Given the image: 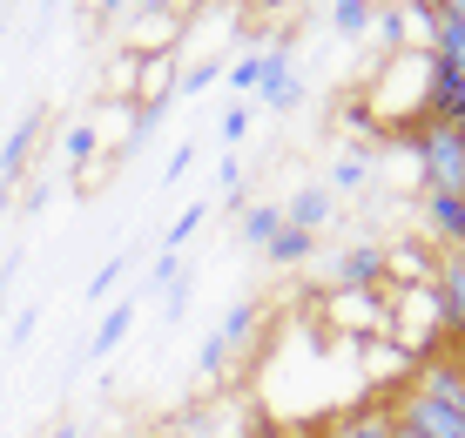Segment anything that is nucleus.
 <instances>
[{"mask_svg":"<svg viewBox=\"0 0 465 438\" xmlns=\"http://www.w3.org/2000/svg\"><path fill=\"white\" fill-rule=\"evenodd\" d=\"M35 324H41L35 304H27V311H14V317H7V344H14V351H27V344H35Z\"/></svg>","mask_w":465,"mask_h":438,"instance_id":"4be33fe9","label":"nucleus"},{"mask_svg":"<svg viewBox=\"0 0 465 438\" xmlns=\"http://www.w3.org/2000/svg\"><path fill=\"white\" fill-rule=\"evenodd\" d=\"M263 256H270L277 270H297V264H311V256H317V236H311V230H291V223H283V230L263 243Z\"/></svg>","mask_w":465,"mask_h":438,"instance_id":"9b49d317","label":"nucleus"},{"mask_svg":"<svg viewBox=\"0 0 465 438\" xmlns=\"http://www.w3.org/2000/svg\"><path fill=\"white\" fill-rule=\"evenodd\" d=\"M61 149H68V169H88L94 149H102V128H94V122H74L68 135H61Z\"/></svg>","mask_w":465,"mask_h":438,"instance_id":"2eb2a0df","label":"nucleus"},{"mask_svg":"<svg viewBox=\"0 0 465 438\" xmlns=\"http://www.w3.org/2000/svg\"><path fill=\"white\" fill-rule=\"evenodd\" d=\"M439 7H445V14H452V21L465 27V0H439Z\"/></svg>","mask_w":465,"mask_h":438,"instance_id":"bb28decb","label":"nucleus"},{"mask_svg":"<svg viewBox=\"0 0 465 438\" xmlns=\"http://www.w3.org/2000/svg\"><path fill=\"white\" fill-rule=\"evenodd\" d=\"M277 230H283V203H250V209H236V236H243L250 250H263Z\"/></svg>","mask_w":465,"mask_h":438,"instance_id":"9d476101","label":"nucleus"},{"mask_svg":"<svg viewBox=\"0 0 465 438\" xmlns=\"http://www.w3.org/2000/svg\"><path fill=\"white\" fill-rule=\"evenodd\" d=\"M135 311H142V297H135V290L108 304V311H102V324H94V337H88L82 351H74V364H102V358H115V344H122L128 331H135Z\"/></svg>","mask_w":465,"mask_h":438,"instance_id":"39448f33","label":"nucleus"},{"mask_svg":"<svg viewBox=\"0 0 465 438\" xmlns=\"http://www.w3.org/2000/svg\"><path fill=\"white\" fill-rule=\"evenodd\" d=\"M338 290H384V243H351L338 256Z\"/></svg>","mask_w":465,"mask_h":438,"instance_id":"6e6552de","label":"nucleus"},{"mask_svg":"<svg viewBox=\"0 0 465 438\" xmlns=\"http://www.w3.org/2000/svg\"><path fill=\"white\" fill-rule=\"evenodd\" d=\"M122 277H128V250H115V256H108L102 270H94V284H82V297H88V304H115Z\"/></svg>","mask_w":465,"mask_h":438,"instance_id":"4468645a","label":"nucleus"},{"mask_svg":"<svg viewBox=\"0 0 465 438\" xmlns=\"http://www.w3.org/2000/svg\"><path fill=\"white\" fill-rule=\"evenodd\" d=\"M189 162H196V135H189V142H175V149H169V162H163V183L189 175Z\"/></svg>","mask_w":465,"mask_h":438,"instance_id":"5701e85b","label":"nucleus"},{"mask_svg":"<svg viewBox=\"0 0 465 438\" xmlns=\"http://www.w3.org/2000/svg\"><path fill=\"white\" fill-rule=\"evenodd\" d=\"M47 203H54V183H35V189H27V216H41Z\"/></svg>","mask_w":465,"mask_h":438,"instance_id":"393cba45","label":"nucleus"},{"mask_svg":"<svg viewBox=\"0 0 465 438\" xmlns=\"http://www.w3.org/2000/svg\"><path fill=\"white\" fill-rule=\"evenodd\" d=\"M0 216H7V203H0Z\"/></svg>","mask_w":465,"mask_h":438,"instance_id":"7c9ffc66","label":"nucleus"},{"mask_svg":"<svg viewBox=\"0 0 465 438\" xmlns=\"http://www.w3.org/2000/svg\"><path fill=\"white\" fill-rule=\"evenodd\" d=\"M331 27H338L344 41H358V35H371V14H378V0H331Z\"/></svg>","mask_w":465,"mask_h":438,"instance_id":"ddd939ff","label":"nucleus"},{"mask_svg":"<svg viewBox=\"0 0 465 438\" xmlns=\"http://www.w3.org/2000/svg\"><path fill=\"white\" fill-rule=\"evenodd\" d=\"M41 128H47V108H27V115L7 128V142H0V203L21 189L27 162H35V149H41Z\"/></svg>","mask_w":465,"mask_h":438,"instance_id":"20e7f679","label":"nucleus"},{"mask_svg":"<svg viewBox=\"0 0 465 438\" xmlns=\"http://www.w3.org/2000/svg\"><path fill=\"white\" fill-rule=\"evenodd\" d=\"M54 438H82V425H54Z\"/></svg>","mask_w":465,"mask_h":438,"instance_id":"c85d7f7f","label":"nucleus"},{"mask_svg":"<svg viewBox=\"0 0 465 438\" xmlns=\"http://www.w3.org/2000/svg\"><path fill=\"white\" fill-rule=\"evenodd\" d=\"M256 102H263V108H297V102H303V81H297L291 68H277L263 88H256Z\"/></svg>","mask_w":465,"mask_h":438,"instance_id":"dca6fc26","label":"nucleus"},{"mask_svg":"<svg viewBox=\"0 0 465 438\" xmlns=\"http://www.w3.org/2000/svg\"><path fill=\"white\" fill-rule=\"evenodd\" d=\"M216 183H223V196H243V162H236V155H223Z\"/></svg>","mask_w":465,"mask_h":438,"instance_id":"b1692460","label":"nucleus"},{"mask_svg":"<svg viewBox=\"0 0 465 438\" xmlns=\"http://www.w3.org/2000/svg\"><path fill=\"white\" fill-rule=\"evenodd\" d=\"M324 438H398V412H391V398H358V404H344L338 418H331V432Z\"/></svg>","mask_w":465,"mask_h":438,"instance_id":"423d86ee","label":"nucleus"},{"mask_svg":"<svg viewBox=\"0 0 465 438\" xmlns=\"http://www.w3.org/2000/svg\"><path fill=\"white\" fill-rule=\"evenodd\" d=\"M331 209H338V196H331L324 183H303L297 196L283 203V223H291V230H311V236H317V230L331 223Z\"/></svg>","mask_w":465,"mask_h":438,"instance_id":"1a4fd4ad","label":"nucleus"},{"mask_svg":"<svg viewBox=\"0 0 465 438\" xmlns=\"http://www.w3.org/2000/svg\"><path fill=\"white\" fill-rule=\"evenodd\" d=\"M425 236L419 243H431V250H465V196H431L425 189Z\"/></svg>","mask_w":465,"mask_h":438,"instance_id":"0eeeda50","label":"nucleus"},{"mask_svg":"<svg viewBox=\"0 0 465 438\" xmlns=\"http://www.w3.org/2000/svg\"><path fill=\"white\" fill-rule=\"evenodd\" d=\"M7 284H14V264H0V324H7Z\"/></svg>","mask_w":465,"mask_h":438,"instance_id":"a878e982","label":"nucleus"},{"mask_svg":"<svg viewBox=\"0 0 465 438\" xmlns=\"http://www.w3.org/2000/svg\"><path fill=\"white\" fill-rule=\"evenodd\" d=\"M189 290H196V270L183 264V270H175V277L163 284V317H169V324H175V317L189 311Z\"/></svg>","mask_w":465,"mask_h":438,"instance_id":"6ab92c4d","label":"nucleus"},{"mask_svg":"<svg viewBox=\"0 0 465 438\" xmlns=\"http://www.w3.org/2000/svg\"><path fill=\"white\" fill-rule=\"evenodd\" d=\"M398 412V425L419 438H465V398H459V371L452 358H425L398 392H384Z\"/></svg>","mask_w":465,"mask_h":438,"instance_id":"f257e3e1","label":"nucleus"},{"mask_svg":"<svg viewBox=\"0 0 465 438\" xmlns=\"http://www.w3.org/2000/svg\"><path fill=\"white\" fill-rule=\"evenodd\" d=\"M398 438H419V432H405V425H398Z\"/></svg>","mask_w":465,"mask_h":438,"instance_id":"c756f323","label":"nucleus"},{"mask_svg":"<svg viewBox=\"0 0 465 438\" xmlns=\"http://www.w3.org/2000/svg\"><path fill=\"white\" fill-rule=\"evenodd\" d=\"M256 331H263V304H256V297L230 304V311H223V324L203 337V351H196V378H223V371L236 364V351H243Z\"/></svg>","mask_w":465,"mask_h":438,"instance_id":"7ed1b4c3","label":"nucleus"},{"mask_svg":"<svg viewBox=\"0 0 465 438\" xmlns=\"http://www.w3.org/2000/svg\"><path fill=\"white\" fill-rule=\"evenodd\" d=\"M364 183H371V149H351V155H338V162H331V196H358V189Z\"/></svg>","mask_w":465,"mask_h":438,"instance_id":"f8f14e48","label":"nucleus"},{"mask_svg":"<svg viewBox=\"0 0 465 438\" xmlns=\"http://www.w3.org/2000/svg\"><path fill=\"white\" fill-rule=\"evenodd\" d=\"M203 216H210V209H203V203H189L183 216H175L169 230H163V256H183V250H189V236L203 230Z\"/></svg>","mask_w":465,"mask_h":438,"instance_id":"f3484780","label":"nucleus"},{"mask_svg":"<svg viewBox=\"0 0 465 438\" xmlns=\"http://www.w3.org/2000/svg\"><path fill=\"white\" fill-rule=\"evenodd\" d=\"M452 371H459V398H465V351H459V358H452Z\"/></svg>","mask_w":465,"mask_h":438,"instance_id":"cd10ccee","label":"nucleus"},{"mask_svg":"<svg viewBox=\"0 0 465 438\" xmlns=\"http://www.w3.org/2000/svg\"><path fill=\"white\" fill-rule=\"evenodd\" d=\"M250 122H256V102H236L230 115H223V149H236V142L250 135Z\"/></svg>","mask_w":465,"mask_h":438,"instance_id":"412c9836","label":"nucleus"},{"mask_svg":"<svg viewBox=\"0 0 465 438\" xmlns=\"http://www.w3.org/2000/svg\"><path fill=\"white\" fill-rule=\"evenodd\" d=\"M391 142H398V149H411V162H419V175H425L431 196H465V135H459V128L411 122V128H398Z\"/></svg>","mask_w":465,"mask_h":438,"instance_id":"f03ea898","label":"nucleus"},{"mask_svg":"<svg viewBox=\"0 0 465 438\" xmlns=\"http://www.w3.org/2000/svg\"><path fill=\"white\" fill-rule=\"evenodd\" d=\"M210 81H223V61H196V68H183V75H175V88H169V95H183V102H189V95H203Z\"/></svg>","mask_w":465,"mask_h":438,"instance_id":"aec40b11","label":"nucleus"},{"mask_svg":"<svg viewBox=\"0 0 465 438\" xmlns=\"http://www.w3.org/2000/svg\"><path fill=\"white\" fill-rule=\"evenodd\" d=\"M371 27H378V41H384V47H405V35H411V7H378V14H371Z\"/></svg>","mask_w":465,"mask_h":438,"instance_id":"a211bd4d","label":"nucleus"}]
</instances>
